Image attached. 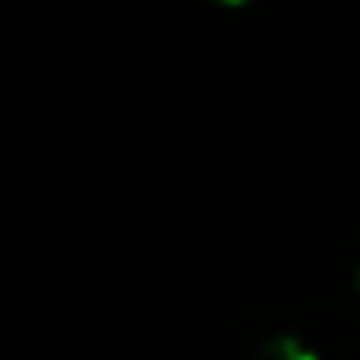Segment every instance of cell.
Returning <instances> with one entry per match:
<instances>
[{"instance_id": "cell-2", "label": "cell", "mask_w": 360, "mask_h": 360, "mask_svg": "<svg viewBox=\"0 0 360 360\" xmlns=\"http://www.w3.org/2000/svg\"><path fill=\"white\" fill-rule=\"evenodd\" d=\"M222 4H243V0H222Z\"/></svg>"}, {"instance_id": "cell-1", "label": "cell", "mask_w": 360, "mask_h": 360, "mask_svg": "<svg viewBox=\"0 0 360 360\" xmlns=\"http://www.w3.org/2000/svg\"><path fill=\"white\" fill-rule=\"evenodd\" d=\"M252 360H319V352H314L302 335L281 331V335H269V340L256 348V356Z\"/></svg>"}]
</instances>
